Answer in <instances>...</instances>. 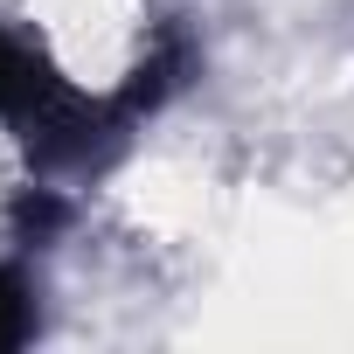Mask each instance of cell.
Segmentation results:
<instances>
[{
    "label": "cell",
    "mask_w": 354,
    "mask_h": 354,
    "mask_svg": "<svg viewBox=\"0 0 354 354\" xmlns=\"http://www.w3.org/2000/svg\"><path fill=\"white\" fill-rule=\"evenodd\" d=\"M42 299H49V292H42L28 250H21V257H0V354H15V347H28V340L42 333V319H49Z\"/></svg>",
    "instance_id": "2"
},
{
    "label": "cell",
    "mask_w": 354,
    "mask_h": 354,
    "mask_svg": "<svg viewBox=\"0 0 354 354\" xmlns=\"http://www.w3.org/2000/svg\"><path fill=\"white\" fill-rule=\"evenodd\" d=\"M195 77H202V42L181 15L153 21L125 77L104 91H84L77 77H63V63L42 49L35 28L0 21V132L21 146L28 174L63 181V188L111 174L132 153V139Z\"/></svg>",
    "instance_id": "1"
},
{
    "label": "cell",
    "mask_w": 354,
    "mask_h": 354,
    "mask_svg": "<svg viewBox=\"0 0 354 354\" xmlns=\"http://www.w3.org/2000/svg\"><path fill=\"white\" fill-rule=\"evenodd\" d=\"M70 216H77V209H70V188H63V181H42V174H35V181L8 202L15 250H28V257H35V250H49V243L70 230Z\"/></svg>",
    "instance_id": "3"
}]
</instances>
